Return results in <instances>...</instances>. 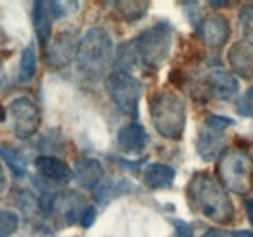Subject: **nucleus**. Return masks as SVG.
Returning a JSON list of instances; mask_svg holds the SVG:
<instances>
[{
  "instance_id": "nucleus-22",
  "label": "nucleus",
  "mask_w": 253,
  "mask_h": 237,
  "mask_svg": "<svg viewBox=\"0 0 253 237\" xmlns=\"http://www.w3.org/2000/svg\"><path fill=\"white\" fill-rule=\"evenodd\" d=\"M140 60L138 57V51H136V45H134V39L132 41H126L121 43L117 47V53H115V62H113V70H123V72H130L136 62Z\"/></svg>"
},
{
  "instance_id": "nucleus-31",
  "label": "nucleus",
  "mask_w": 253,
  "mask_h": 237,
  "mask_svg": "<svg viewBox=\"0 0 253 237\" xmlns=\"http://www.w3.org/2000/svg\"><path fill=\"white\" fill-rule=\"evenodd\" d=\"M203 237H238V234H232L226 230H209Z\"/></svg>"
},
{
  "instance_id": "nucleus-34",
  "label": "nucleus",
  "mask_w": 253,
  "mask_h": 237,
  "mask_svg": "<svg viewBox=\"0 0 253 237\" xmlns=\"http://www.w3.org/2000/svg\"><path fill=\"white\" fill-rule=\"evenodd\" d=\"M4 86V66H2V60H0V88Z\"/></svg>"
},
{
  "instance_id": "nucleus-21",
  "label": "nucleus",
  "mask_w": 253,
  "mask_h": 237,
  "mask_svg": "<svg viewBox=\"0 0 253 237\" xmlns=\"http://www.w3.org/2000/svg\"><path fill=\"white\" fill-rule=\"evenodd\" d=\"M0 158L2 161L8 165V169L12 171L14 179H22L26 175V169H28V163H26V158L20 150H16L14 146H6V144H0Z\"/></svg>"
},
{
  "instance_id": "nucleus-4",
  "label": "nucleus",
  "mask_w": 253,
  "mask_h": 237,
  "mask_svg": "<svg viewBox=\"0 0 253 237\" xmlns=\"http://www.w3.org/2000/svg\"><path fill=\"white\" fill-rule=\"evenodd\" d=\"M218 179L226 191L246 195L253 187V159L240 148H226L218 158Z\"/></svg>"
},
{
  "instance_id": "nucleus-3",
  "label": "nucleus",
  "mask_w": 253,
  "mask_h": 237,
  "mask_svg": "<svg viewBox=\"0 0 253 237\" xmlns=\"http://www.w3.org/2000/svg\"><path fill=\"white\" fill-rule=\"evenodd\" d=\"M150 120L160 136L168 140H179L185 132L187 109L181 95L169 89H158L148 101Z\"/></svg>"
},
{
  "instance_id": "nucleus-15",
  "label": "nucleus",
  "mask_w": 253,
  "mask_h": 237,
  "mask_svg": "<svg viewBox=\"0 0 253 237\" xmlns=\"http://www.w3.org/2000/svg\"><path fill=\"white\" fill-rule=\"evenodd\" d=\"M228 62L238 76L246 80L253 78V45L246 39L234 43L228 51Z\"/></svg>"
},
{
  "instance_id": "nucleus-35",
  "label": "nucleus",
  "mask_w": 253,
  "mask_h": 237,
  "mask_svg": "<svg viewBox=\"0 0 253 237\" xmlns=\"http://www.w3.org/2000/svg\"><path fill=\"white\" fill-rule=\"evenodd\" d=\"M238 237H253V232H238Z\"/></svg>"
},
{
  "instance_id": "nucleus-29",
  "label": "nucleus",
  "mask_w": 253,
  "mask_h": 237,
  "mask_svg": "<svg viewBox=\"0 0 253 237\" xmlns=\"http://www.w3.org/2000/svg\"><path fill=\"white\" fill-rule=\"evenodd\" d=\"M205 122L207 124H211V126H214V128H220V130H226L228 126H232L234 124V120L228 117H224V115H209V117L205 118Z\"/></svg>"
},
{
  "instance_id": "nucleus-24",
  "label": "nucleus",
  "mask_w": 253,
  "mask_h": 237,
  "mask_svg": "<svg viewBox=\"0 0 253 237\" xmlns=\"http://www.w3.org/2000/svg\"><path fill=\"white\" fill-rule=\"evenodd\" d=\"M18 226H20L18 214L12 210L0 208V237H12L18 232Z\"/></svg>"
},
{
  "instance_id": "nucleus-6",
  "label": "nucleus",
  "mask_w": 253,
  "mask_h": 237,
  "mask_svg": "<svg viewBox=\"0 0 253 237\" xmlns=\"http://www.w3.org/2000/svg\"><path fill=\"white\" fill-rule=\"evenodd\" d=\"M107 93L113 105L128 117H138V103L142 97V84L130 72L113 70L105 80Z\"/></svg>"
},
{
  "instance_id": "nucleus-12",
  "label": "nucleus",
  "mask_w": 253,
  "mask_h": 237,
  "mask_svg": "<svg viewBox=\"0 0 253 237\" xmlns=\"http://www.w3.org/2000/svg\"><path fill=\"white\" fill-rule=\"evenodd\" d=\"M103 179H105V171H103V165H101L99 159L84 156V158H80V159L76 161V167H74V181H76L82 189L94 193V189L103 181Z\"/></svg>"
},
{
  "instance_id": "nucleus-19",
  "label": "nucleus",
  "mask_w": 253,
  "mask_h": 237,
  "mask_svg": "<svg viewBox=\"0 0 253 237\" xmlns=\"http://www.w3.org/2000/svg\"><path fill=\"white\" fill-rule=\"evenodd\" d=\"M33 30L39 39V43L45 47L51 41V31H53V18L49 14L47 2H33Z\"/></svg>"
},
{
  "instance_id": "nucleus-7",
  "label": "nucleus",
  "mask_w": 253,
  "mask_h": 237,
  "mask_svg": "<svg viewBox=\"0 0 253 237\" xmlns=\"http://www.w3.org/2000/svg\"><path fill=\"white\" fill-rule=\"evenodd\" d=\"M8 118H10L12 132L22 140H30L39 130L41 111L37 103L30 97H16L8 105Z\"/></svg>"
},
{
  "instance_id": "nucleus-18",
  "label": "nucleus",
  "mask_w": 253,
  "mask_h": 237,
  "mask_svg": "<svg viewBox=\"0 0 253 237\" xmlns=\"http://www.w3.org/2000/svg\"><path fill=\"white\" fill-rule=\"evenodd\" d=\"M57 202H59V208H61V212H63L64 224H68V226L80 222L82 212H84L86 206H88L86 200H84V197L78 195L76 191H68V193H64L61 198H57Z\"/></svg>"
},
{
  "instance_id": "nucleus-26",
  "label": "nucleus",
  "mask_w": 253,
  "mask_h": 237,
  "mask_svg": "<svg viewBox=\"0 0 253 237\" xmlns=\"http://www.w3.org/2000/svg\"><path fill=\"white\" fill-rule=\"evenodd\" d=\"M236 111H238V115H242V117L253 118V86L240 97V101H238V105H236Z\"/></svg>"
},
{
  "instance_id": "nucleus-10",
  "label": "nucleus",
  "mask_w": 253,
  "mask_h": 237,
  "mask_svg": "<svg viewBox=\"0 0 253 237\" xmlns=\"http://www.w3.org/2000/svg\"><path fill=\"white\" fill-rule=\"evenodd\" d=\"M148 134L142 124L138 122H128L125 126L119 128L117 132V150L126 156H136L146 148Z\"/></svg>"
},
{
  "instance_id": "nucleus-23",
  "label": "nucleus",
  "mask_w": 253,
  "mask_h": 237,
  "mask_svg": "<svg viewBox=\"0 0 253 237\" xmlns=\"http://www.w3.org/2000/svg\"><path fill=\"white\" fill-rule=\"evenodd\" d=\"M35 70H37V55H35L33 45H30V47H26V49L22 51L18 80H20L22 84H28L33 76H35Z\"/></svg>"
},
{
  "instance_id": "nucleus-28",
  "label": "nucleus",
  "mask_w": 253,
  "mask_h": 237,
  "mask_svg": "<svg viewBox=\"0 0 253 237\" xmlns=\"http://www.w3.org/2000/svg\"><path fill=\"white\" fill-rule=\"evenodd\" d=\"M95 218H97V208L94 204H88L86 210L82 212V218H80V226L84 228V230H88V228H92L95 222Z\"/></svg>"
},
{
  "instance_id": "nucleus-33",
  "label": "nucleus",
  "mask_w": 253,
  "mask_h": 237,
  "mask_svg": "<svg viewBox=\"0 0 253 237\" xmlns=\"http://www.w3.org/2000/svg\"><path fill=\"white\" fill-rule=\"evenodd\" d=\"M4 183H6V175H4V167H2V163H0V189L4 187Z\"/></svg>"
},
{
  "instance_id": "nucleus-20",
  "label": "nucleus",
  "mask_w": 253,
  "mask_h": 237,
  "mask_svg": "<svg viewBox=\"0 0 253 237\" xmlns=\"http://www.w3.org/2000/svg\"><path fill=\"white\" fill-rule=\"evenodd\" d=\"M148 8H150V2H146V0H121V2H115L117 16L126 24H134V22L142 20L148 14Z\"/></svg>"
},
{
  "instance_id": "nucleus-1",
  "label": "nucleus",
  "mask_w": 253,
  "mask_h": 237,
  "mask_svg": "<svg viewBox=\"0 0 253 237\" xmlns=\"http://www.w3.org/2000/svg\"><path fill=\"white\" fill-rule=\"evenodd\" d=\"M187 200L191 208L211 222L230 224L234 218V204L224 185L207 171H199L187 185Z\"/></svg>"
},
{
  "instance_id": "nucleus-14",
  "label": "nucleus",
  "mask_w": 253,
  "mask_h": 237,
  "mask_svg": "<svg viewBox=\"0 0 253 237\" xmlns=\"http://www.w3.org/2000/svg\"><path fill=\"white\" fill-rule=\"evenodd\" d=\"M35 169L45 181L51 183H70L74 179V171L68 167V163L53 156H39L35 159Z\"/></svg>"
},
{
  "instance_id": "nucleus-13",
  "label": "nucleus",
  "mask_w": 253,
  "mask_h": 237,
  "mask_svg": "<svg viewBox=\"0 0 253 237\" xmlns=\"http://www.w3.org/2000/svg\"><path fill=\"white\" fill-rule=\"evenodd\" d=\"M207 84H209L211 93L220 101H234L238 95V89H240L234 74L228 70H222V68H214L209 72Z\"/></svg>"
},
{
  "instance_id": "nucleus-30",
  "label": "nucleus",
  "mask_w": 253,
  "mask_h": 237,
  "mask_svg": "<svg viewBox=\"0 0 253 237\" xmlns=\"http://www.w3.org/2000/svg\"><path fill=\"white\" fill-rule=\"evenodd\" d=\"M173 224V230H175V236L173 237H195L193 236V228H191L187 222L183 220H171Z\"/></svg>"
},
{
  "instance_id": "nucleus-27",
  "label": "nucleus",
  "mask_w": 253,
  "mask_h": 237,
  "mask_svg": "<svg viewBox=\"0 0 253 237\" xmlns=\"http://www.w3.org/2000/svg\"><path fill=\"white\" fill-rule=\"evenodd\" d=\"M240 24H242V31L246 33V37H248V39H253V6H246V8L242 10Z\"/></svg>"
},
{
  "instance_id": "nucleus-16",
  "label": "nucleus",
  "mask_w": 253,
  "mask_h": 237,
  "mask_svg": "<svg viewBox=\"0 0 253 237\" xmlns=\"http://www.w3.org/2000/svg\"><path fill=\"white\" fill-rule=\"evenodd\" d=\"M134 185L126 179H103L94 189V198L99 206L109 204L113 198L123 197L126 193H132Z\"/></svg>"
},
{
  "instance_id": "nucleus-11",
  "label": "nucleus",
  "mask_w": 253,
  "mask_h": 237,
  "mask_svg": "<svg viewBox=\"0 0 253 237\" xmlns=\"http://www.w3.org/2000/svg\"><path fill=\"white\" fill-rule=\"evenodd\" d=\"M222 152H224V130L203 122V128L197 138V154L203 159L212 161V159L220 158Z\"/></svg>"
},
{
  "instance_id": "nucleus-5",
  "label": "nucleus",
  "mask_w": 253,
  "mask_h": 237,
  "mask_svg": "<svg viewBox=\"0 0 253 237\" xmlns=\"http://www.w3.org/2000/svg\"><path fill=\"white\" fill-rule=\"evenodd\" d=\"M173 43V28L168 22H158L134 37L140 62L148 68H160L169 57Z\"/></svg>"
},
{
  "instance_id": "nucleus-32",
  "label": "nucleus",
  "mask_w": 253,
  "mask_h": 237,
  "mask_svg": "<svg viewBox=\"0 0 253 237\" xmlns=\"http://www.w3.org/2000/svg\"><path fill=\"white\" fill-rule=\"evenodd\" d=\"M246 214H248L250 224L253 226V197H250V198L246 200Z\"/></svg>"
},
{
  "instance_id": "nucleus-9",
  "label": "nucleus",
  "mask_w": 253,
  "mask_h": 237,
  "mask_svg": "<svg viewBox=\"0 0 253 237\" xmlns=\"http://www.w3.org/2000/svg\"><path fill=\"white\" fill-rule=\"evenodd\" d=\"M199 37L201 41L211 49H222L230 39V22L222 14H212L205 18L199 26Z\"/></svg>"
},
{
  "instance_id": "nucleus-25",
  "label": "nucleus",
  "mask_w": 253,
  "mask_h": 237,
  "mask_svg": "<svg viewBox=\"0 0 253 237\" xmlns=\"http://www.w3.org/2000/svg\"><path fill=\"white\" fill-rule=\"evenodd\" d=\"M78 6H80V2H61V0H53V2H47V8H49V14H51V18L53 20H63L66 16H70V14H74L76 10H78Z\"/></svg>"
},
{
  "instance_id": "nucleus-2",
  "label": "nucleus",
  "mask_w": 253,
  "mask_h": 237,
  "mask_svg": "<svg viewBox=\"0 0 253 237\" xmlns=\"http://www.w3.org/2000/svg\"><path fill=\"white\" fill-rule=\"evenodd\" d=\"M76 62L80 74L90 82H99L109 76V70L115 62V47L111 35L97 26L84 31V35L80 37Z\"/></svg>"
},
{
  "instance_id": "nucleus-17",
  "label": "nucleus",
  "mask_w": 253,
  "mask_h": 237,
  "mask_svg": "<svg viewBox=\"0 0 253 237\" xmlns=\"http://www.w3.org/2000/svg\"><path fill=\"white\" fill-rule=\"evenodd\" d=\"M175 169L166 163H148L142 171V181L152 191H164L173 185Z\"/></svg>"
},
{
  "instance_id": "nucleus-8",
  "label": "nucleus",
  "mask_w": 253,
  "mask_h": 237,
  "mask_svg": "<svg viewBox=\"0 0 253 237\" xmlns=\"http://www.w3.org/2000/svg\"><path fill=\"white\" fill-rule=\"evenodd\" d=\"M80 37L74 30H64L51 37V41L45 45V62L51 68H64L68 66L78 55Z\"/></svg>"
}]
</instances>
